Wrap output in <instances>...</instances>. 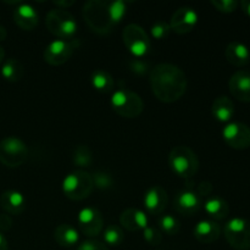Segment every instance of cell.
I'll list each match as a JSON object with an SVG mask.
<instances>
[{"instance_id":"6da1fadb","label":"cell","mask_w":250,"mask_h":250,"mask_svg":"<svg viewBox=\"0 0 250 250\" xmlns=\"http://www.w3.org/2000/svg\"><path fill=\"white\" fill-rule=\"evenodd\" d=\"M153 93L164 103L180 99L187 89V78L180 67L171 63H159L150 73Z\"/></svg>"},{"instance_id":"7a4b0ae2","label":"cell","mask_w":250,"mask_h":250,"mask_svg":"<svg viewBox=\"0 0 250 250\" xmlns=\"http://www.w3.org/2000/svg\"><path fill=\"white\" fill-rule=\"evenodd\" d=\"M168 163L173 172L183 178L193 177L199 167V161L195 153L185 146H176L171 150Z\"/></svg>"},{"instance_id":"3957f363","label":"cell","mask_w":250,"mask_h":250,"mask_svg":"<svg viewBox=\"0 0 250 250\" xmlns=\"http://www.w3.org/2000/svg\"><path fill=\"white\" fill-rule=\"evenodd\" d=\"M94 188L93 177L82 170L68 173L62 181V190L67 198L72 200H82L89 197Z\"/></svg>"},{"instance_id":"277c9868","label":"cell","mask_w":250,"mask_h":250,"mask_svg":"<svg viewBox=\"0 0 250 250\" xmlns=\"http://www.w3.org/2000/svg\"><path fill=\"white\" fill-rule=\"evenodd\" d=\"M112 109L120 116L133 119L141 115L144 109V103L137 93L127 89L115 90L111 95Z\"/></svg>"},{"instance_id":"5b68a950","label":"cell","mask_w":250,"mask_h":250,"mask_svg":"<svg viewBox=\"0 0 250 250\" xmlns=\"http://www.w3.org/2000/svg\"><path fill=\"white\" fill-rule=\"evenodd\" d=\"M83 16L90 28L98 33H107L112 26L109 16V4L105 1H88L83 7Z\"/></svg>"},{"instance_id":"8992f818","label":"cell","mask_w":250,"mask_h":250,"mask_svg":"<svg viewBox=\"0 0 250 250\" xmlns=\"http://www.w3.org/2000/svg\"><path fill=\"white\" fill-rule=\"evenodd\" d=\"M226 241L232 248L237 250L250 249V221L243 217H233L229 220L224 227Z\"/></svg>"},{"instance_id":"52a82bcc","label":"cell","mask_w":250,"mask_h":250,"mask_svg":"<svg viewBox=\"0 0 250 250\" xmlns=\"http://www.w3.org/2000/svg\"><path fill=\"white\" fill-rule=\"evenodd\" d=\"M28 158L27 146L17 137H6L0 142V161L9 167H19Z\"/></svg>"},{"instance_id":"ba28073f","label":"cell","mask_w":250,"mask_h":250,"mask_svg":"<svg viewBox=\"0 0 250 250\" xmlns=\"http://www.w3.org/2000/svg\"><path fill=\"white\" fill-rule=\"evenodd\" d=\"M45 24L51 33L62 41L66 38H72L77 32V23L75 19L67 11L61 9L49 11Z\"/></svg>"},{"instance_id":"9c48e42d","label":"cell","mask_w":250,"mask_h":250,"mask_svg":"<svg viewBox=\"0 0 250 250\" xmlns=\"http://www.w3.org/2000/svg\"><path fill=\"white\" fill-rule=\"evenodd\" d=\"M124 42L129 53L134 58H142L146 55L150 49V41L148 34L138 24H128L124 31Z\"/></svg>"},{"instance_id":"30bf717a","label":"cell","mask_w":250,"mask_h":250,"mask_svg":"<svg viewBox=\"0 0 250 250\" xmlns=\"http://www.w3.org/2000/svg\"><path fill=\"white\" fill-rule=\"evenodd\" d=\"M222 137L231 148L248 149L250 146V127L242 122H229L222 129Z\"/></svg>"},{"instance_id":"8fae6325","label":"cell","mask_w":250,"mask_h":250,"mask_svg":"<svg viewBox=\"0 0 250 250\" xmlns=\"http://www.w3.org/2000/svg\"><path fill=\"white\" fill-rule=\"evenodd\" d=\"M77 222L81 231L87 237H97L103 229V216L94 208H83L77 215Z\"/></svg>"},{"instance_id":"7c38bea8","label":"cell","mask_w":250,"mask_h":250,"mask_svg":"<svg viewBox=\"0 0 250 250\" xmlns=\"http://www.w3.org/2000/svg\"><path fill=\"white\" fill-rule=\"evenodd\" d=\"M73 49H75V46L70 42L55 39L44 50V60L54 66L62 65L71 58Z\"/></svg>"},{"instance_id":"4fadbf2b","label":"cell","mask_w":250,"mask_h":250,"mask_svg":"<svg viewBox=\"0 0 250 250\" xmlns=\"http://www.w3.org/2000/svg\"><path fill=\"white\" fill-rule=\"evenodd\" d=\"M198 20L199 16L194 9L188 6L180 7L171 17L170 28L173 29L176 33H188L194 28L195 24L198 23Z\"/></svg>"},{"instance_id":"5bb4252c","label":"cell","mask_w":250,"mask_h":250,"mask_svg":"<svg viewBox=\"0 0 250 250\" xmlns=\"http://www.w3.org/2000/svg\"><path fill=\"white\" fill-rule=\"evenodd\" d=\"M229 92L234 98L244 103L250 102V71L239 70L231 76Z\"/></svg>"},{"instance_id":"9a60e30c","label":"cell","mask_w":250,"mask_h":250,"mask_svg":"<svg viewBox=\"0 0 250 250\" xmlns=\"http://www.w3.org/2000/svg\"><path fill=\"white\" fill-rule=\"evenodd\" d=\"M143 203L149 212L154 215L161 214L167 204V193L160 186H154L146 192Z\"/></svg>"},{"instance_id":"2e32d148","label":"cell","mask_w":250,"mask_h":250,"mask_svg":"<svg viewBox=\"0 0 250 250\" xmlns=\"http://www.w3.org/2000/svg\"><path fill=\"white\" fill-rule=\"evenodd\" d=\"M202 207V199L193 190H182L177 194L175 199V209L180 214L189 215L195 214Z\"/></svg>"},{"instance_id":"e0dca14e","label":"cell","mask_w":250,"mask_h":250,"mask_svg":"<svg viewBox=\"0 0 250 250\" xmlns=\"http://www.w3.org/2000/svg\"><path fill=\"white\" fill-rule=\"evenodd\" d=\"M193 233L200 243L209 244L219 239L221 234V227L217 222L211 221V220H203L195 225Z\"/></svg>"},{"instance_id":"ac0fdd59","label":"cell","mask_w":250,"mask_h":250,"mask_svg":"<svg viewBox=\"0 0 250 250\" xmlns=\"http://www.w3.org/2000/svg\"><path fill=\"white\" fill-rule=\"evenodd\" d=\"M120 222L128 231H138L149 226L148 216L144 211L139 209H127L120 216Z\"/></svg>"},{"instance_id":"d6986e66","label":"cell","mask_w":250,"mask_h":250,"mask_svg":"<svg viewBox=\"0 0 250 250\" xmlns=\"http://www.w3.org/2000/svg\"><path fill=\"white\" fill-rule=\"evenodd\" d=\"M14 20L20 28L31 31L38 24V12L32 5L21 4L14 11Z\"/></svg>"},{"instance_id":"ffe728a7","label":"cell","mask_w":250,"mask_h":250,"mask_svg":"<svg viewBox=\"0 0 250 250\" xmlns=\"http://www.w3.org/2000/svg\"><path fill=\"white\" fill-rule=\"evenodd\" d=\"M227 61L237 67H243L250 61V50L242 42H232L225 51Z\"/></svg>"},{"instance_id":"44dd1931","label":"cell","mask_w":250,"mask_h":250,"mask_svg":"<svg viewBox=\"0 0 250 250\" xmlns=\"http://www.w3.org/2000/svg\"><path fill=\"white\" fill-rule=\"evenodd\" d=\"M0 205L9 215H19L26 207V198L17 190H6L0 195Z\"/></svg>"},{"instance_id":"7402d4cb","label":"cell","mask_w":250,"mask_h":250,"mask_svg":"<svg viewBox=\"0 0 250 250\" xmlns=\"http://www.w3.org/2000/svg\"><path fill=\"white\" fill-rule=\"evenodd\" d=\"M211 112L217 121L229 122L234 115L233 102L226 95L216 98L212 103Z\"/></svg>"},{"instance_id":"603a6c76","label":"cell","mask_w":250,"mask_h":250,"mask_svg":"<svg viewBox=\"0 0 250 250\" xmlns=\"http://www.w3.org/2000/svg\"><path fill=\"white\" fill-rule=\"evenodd\" d=\"M54 237H55V241L59 246L66 247V248L76 246L80 241L78 231L68 224H62L56 227Z\"/></svg>"},{"instance_id":"cb8c5ba5","label":"cell","mask_w":250,"mask_h":250,"mask_svg":"<svg viewBox=\"0 0 250 250\" xmlns=\"http://www.w3.org/2000/svg\"><path fill=\"white\" fill-rule=\"evenodd\" d=\"M204 210L211 219L224 220L229 216V203L220 197H212L205 202Z\"/></svg>"},{"instance_id":"d4e9b609","label":"cell","mask_w":250,"mask_h":250,"mask_svg":"<svg viewBox=\"0 0 250 250\" xmlns=\"http://www.w3.org/2000/svg\"><path fill=\"white\" fill-rule=\"evenodd\" d=\"M1 75L5 80L10 82H17L23 75V66L17 59H9L1 67Z\"/></svg>"},{"instance_id":"484cf974","label":"cell","mask_w":250,"mask_h":250,"mask_svg":"<svg viewBox=\"0 0 250 250\" xmlns=\"http://www.w3.org/2000/svg\"><path fill=\"white\" fill-rule=\"evenodd\" d=\"M92 85L99 92H109L114 88V80L109 72L98 70L92 75Z\"/></svg>"},{"instance_id":"4316f807","label":"cell","mask_w":250,"mask_h":250,"mask_svg":"<svg viewBox=\"0 0 250 250\" xmlns=\"http://www.w3.org/2000/svg\"><path fill=\"white\" fill-rule=\"evenodd\" d=\"M104 242L107 246L117 247L124 242V233L115 225H110L104 231Z\"/></svg>"},{"instance_id":"83f0119b","label":"cell","mask_w":250,"mask_h":250,"mask_svg":"<svg viewBox=\"0 0 250 250\" xmlns=\"http://www.w3.org/2000/svg\"><path fill=\"white\" fill-rule=\"evenodd\" d=\"M92 163V153L87 146H78L73 153V164L80 167H87Z\"/></svg>"},{"instance_id":"f1b7e54d","label":"cell","mask_w":250,"mask_h":250,"mask_svg":"<svg viewBox=\"0 0 250 250\" xmlns=\"http://www.w3.org/2000/svg\"><path fill=\"white\" fill-rule=\"evenodd\" d=\"M159 224H160L161 231L165 232L168 236H173L180 229V222L172 215H164V216H161Z\"/></svg>"},{"instance_id":"f546056e","label":"cell","mask_w":250,"mask_h":250,"mask_svg":"<svg viewBox=\"0 0 250 250\" xmlns=\"http://www.w3.org/2000/svg\"><path fill=\"white\" fill-rule=\"evenodd\" d=\"M126 2L121 1V0L112 1L111 4H109V16L112 23H119L126 15Z\"/></svg>"},{"instance_id":"4dcf8cb0","label":"cell","mask_w":250,"mask_h":250,"mask_svg":"<svg viewBox=\"0 0 250 250\" xmlns=\"http://www.w3.org/2000/svg\"><path fill=\"white\" fill-rule=\"evenodd\" d=\"M92 177L94 187L99 188V189H109L112 186V177L109 173L97 172L94 173V176H92Z\"/></svg>"},{"instance_id":"1f68e13d","label":"cell","mask_w":250,"mask_h":250,"mask_svg":"<svg viewBox=\"0 0 250 250\" xmlns=\"http://www.w3.org/2000/svg\"><path fill=\"white\" fill-rule=\"evenodd\" d=\"M170 24L166 23V22H156V23H154L153 26H151V29H150V33L151 36L154 37L155 39H158V41H160V39L165 38L166 36H167V33L170 32Z\"/></svg>"},{"instance_id":"d6a6232c","label":"cell","mask_w":250,"mask_h":250,"mask_svg":"<svg viewBox=\"0 0 250 250\" xmlns=\"http://www.w3.org/2000/svg\"><path fill=\"white\" fill-rule=\"evenodd\" d=\"M143 238L151 246H159L161 243L163 236H161V233L158 229L148 226L146 229H143Z\"/></svg>"},{"instance_id":"836d02e7","label":"cell","mask_w":250,"mask_h":250,"mask_svg":"<svg viewBox=\"0 0 250 250\" xmlns=\"http://www.w3.org/2000/svg\"><path fill=\"white\" fill-rule=\"evenodd\" d=\"M211 4L221 12H233L238 7V1L236 0H212Z\"/></svg>"},{"instance_id":"e575fe53","label":"cell","mask_w":250,"mask_h":250,"mask_svg":"<svg viewBox=\"0 0 250 250\" xmlns=\"http://www.w3.org/2000/svg\"><path fill=\"white\" fill-rule=\"evenodd\" d=\"M77 250H109L105 244L100 243L98 241H93V239H88L81 243L78 246Z\"/></svg>"},{"instance_id":"d590c367","label":"cell","mask_w":250,"mask_h":250,"mask_svg":"<svg viewBox=\"0 0 250 250\" xmlns=\"http://www.w3.org/2000/svg\"><path fill=\"white\" fill-rule=\"evenodd\" d=\"M131 68L133 72L138 73V75H143V73L146 72L148 63H146L144 61H141V60H134L131 62Z\"/></svg>"},{"instance_id":"8d00e7d4","label":"cell","mask_w":250,"mask_h":250,"mask_svg":"<svg viewBox=\"0 0 250 250\" xmlns=\"http://www.w3.org/2000/svg\"><path fill=\"white\" fill-rule=\"evenodd\" d=\"M211 192H212V186H211V183H209V182H202V183H200L199 190H198L197 194L199 195L200 198H202V197H207V195H209Z\"/></svg>"},{"instance_id":"74e56055","label":"cell","mask_w":250,"mask_h":250,"mask_svg":"<svg viewBox=\"0 0 250 250\" xmlns=\"http://www.w3.org/2000/svg\"><path fill=\"white\" fill-rule=\"evenodd\" d=\"M12 220L9 216V214L0 215V231H6L11 227Z\"/></svg>"},{"instance_id":"f35d334b","label":"cell","mask_w":250,"mask_h":250,"mask_svg":"<svg viewBox=\"0 0 250 250\" xmlns=\"http://www.w3.org/2000/svg\"><path fill=\"white\" fill-rule=\"evenodd\" d=\"M0 250H9V244H7L6 238L0 232Z\"/></svg>"},{"instance_id":"ab89813d","label":"cell","mask_w":250,"mask_h":250,"mask_svg":"<svg viewBox=\"0 0 250 250\" xmlns=\"http://www.w3.org/2000/svg\"><path fill=\"white\" fill-rule=\"evenodd\" d=\"M241 5L243 11L250 17V0H243V1L241 2Z\"/></svg>"},{"instance_id":"60d3db41","label":"cell","mask_w":250,"mask_h":250,"mask_svg":"<svg viewBox=\"0 0 250 250\" xmlns=\"http://www.w3.org/2000/svg\"><path fill=\"white\" fill-rule=\"evenodd\" d=\"M6 36H7L6 29H5L2 26H0V41H4V39L6 38Z\"/></svg>"},{"instance_id":"b9f144b4","label":"cell","mask_w":250,"mask_h":250,"mask_svg":"<svg viewBox=\"0 0 250 250\" xmlns=\"http://www.w3.org/2000/svg\"><path fill=\"white\" fill-rule=\"evenodd\" d=\"M4 55H5V53H4V49H2L1 46H0V62H1V61H2V59H4Z\"/></svg>"},{"instance_id":"7bdbcfd3","label":"cell","mask_w":250,"mask_h":250,"mask_svg":"<svg viewBox=\"0 0 250 250\" xmlns=\"http://www.w3.org/2000/svg\"><path fill=\"white\" fill-rule=\"evenodd\" d=\"M56 5H66V6H67V5H72L73 2H55Z\"/></svg>"}]
</instances>
